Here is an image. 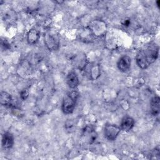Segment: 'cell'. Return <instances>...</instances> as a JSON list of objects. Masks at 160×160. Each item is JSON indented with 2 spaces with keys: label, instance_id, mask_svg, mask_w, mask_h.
<instances>
[{
  "label": "cell",
  "instance_id": "1",
  "mask_svg": "<svg viewBox=\"0 0 160 160\" xmlns=\"http://www.w3.org/2000/svg\"><path fill=\"white\" fill-rule=\"evenodd\" d=\"M158 56V45L154 42L149 43L143 46L137 53L136 64L141 69H146L157 60Z\"/></svg>",
  "mask_w": 160,
  "mask_h": 160
},
{
  "label": "cell",
  "instance_id": "2",
  "mask_svg": "<svg viewBox=\"0 0 160 160\" xmlns=\"http://www.w3.org/2000/svg\"><path fill=\"white\" fill-rule=\"evenodd\" d=\"M79 96V92L75 89L67 92L63 98L61 106L62 111L64 114H69L74 111Z\"/></svg>",
  "mask_w": 160,
  "mask_h": 160
},
{
  "label": "cell",
  "instance_id": "3",
  "mask_svg": "<svg viewBox=\"0 0 160 160\" xmlns=\"http://www.w3.org/2000/svg\"><path fill=\"white\" fill-rule=\"evenodd\" d=\"M44 41L45 46L49 51H55L59 48L60 38L55 31L47 30L44 34Z\"/></svg>",
  "mask_w": 160,
  "mask_h": 160
},
{
  "label": "cell",
  "instance_id": "4",
  "mask_svg": "<svg viewBox=\"0 0 160 160\" xmlns=\"http://www.w3.org/2000/svg\"><path fill=\"white\" fill-rule=\"evenodd\" d=\"M90 33L93 37H101L106 34L107 26L104 21L96 19L91 21L88 28Z\"/></svg>",
  "mask_w": 160,
  "mask_h": 160
},
{
  "label": "cell",
  "instance_id": "5",
  "mask_svg": "<svg viewBox=\"0 0 160 160\" xmlns=\"http://www.w3.org/2000/svg\"><path fill=\"white\" fill-rule=\"evenodd\" d=\"M121 129L116 124L107 123L104 127V135L106 139L109 141H114L118 136Z\"/></svg>",
  "mask_w": 160,
  "mask_h": 160
},
{
  "label": "cell",
  "instance_id": "6",
  "mask_svg": "<svg viewBox=\"0 0 160 160\" xmlns=\"http://www.w3.org/2000/svg\"><path fill=\"white\" fill-rule=\"evenodd\" d=\"M131 66V59L128 55H123L119 58L117 62V67L122 72L129 71Z\"/></svg>",
  "mask_w": 160,
  "mask_h": 160
},
{
  "label": "cell",
  "instance_id": "7",
  "mask_svg": "<svg viewBox=\"0 0 160 160\" xmlns=\"http://www.w3.org/2000/svg\"><path fill=\"white\" fill-rule=\"evenodd\" d=\"M66 82L67 85L71 89H76L79 84V78L74 71L69 72L66 78Z\"/></svg>",
  "mask_w": 160,
  "mask_h": 160
},
{
  "label": "cell",
  "instance_id": "8",
  "mask_svg": "<svg viewBox=\"0 0 160 160\" xmlns=\"http://www.w3.org/2000/svg\"><path fill=\"white\" fill-rule=\"evenodd\" d=\"M14 143V138L12 133L9 132H5L2 135L1 145L5 149H11Z\"/></svg>",
  "mask_w": 160,
  "mask_h": 160
},
{
  "label": "cell",
  "instance_id": "9",
  "mask_svg": "<svg viewBox=\"0 0 160 160\" xmlns=\"http://www.w3.org/2000/svg\"><path fill=\"white\" fill-rule=\"evenodd\" d=\"M134 124L135 121L132 117L129 116H125L122 118L119 127L121 130L128 132L133 128Z\"/></svg>",
  "mask_w": 160,
  "mask_h": 160
},
{
  "label": "cell",
  "instance_id": "10",
  "mask_svg": "<svg viewBox=\"0 0 160 160\" xmlns=\"http://www.w3.org/2000/svg\"><path fill=\"white\" fill-rule=\"evenodd\" d=\"M39 38H40V31L35 28L29 29V31L28 32L27 41H28V42L31 45L36 44L39 41Z\"/></svg>",
  "mask_w": 160,
  "mask_h": 160
},
{
  "label": "cell",
  "instance_id": "11",
  "mask_svg": "<svg viewBox=\"0 0 160 160\" xmlns=\"http://www.w3.org/2000/svg\"><path fill=\"white\" fill-rule=\"evenodd\" d=\"M150 108L151 114L157 116L160 112V98L158 96H155L151 98L150 101Z\"/></svg>",
  "mask_w": 160,
  "mask_h": 160
},
{
  "label": "cell",
  "instance_id": "12",
  "mask_svg": "<svg viewBox=\"0 0 160 160\" xmlns=\"http://www.w3.org/2000/svg\"><path fill=\"white\" fill-rule=\"evenodd\" d=\"M88 74L89 78L92 80H96L101 76L100 66L98 64H92L89 66L88 70Z\"/></svg>",
  "mask_w": 160,
  "mask_h": 160
},
{
  "label": "cell",
  "instance_id": "13",
  "mask_svg": "<svg viewBox=\"0 0 160 160\" xmlns=\"http://www.w3.org/2000/svg\"><path fill=\"white\" fill-rule=\"evenodd\" d=\"M12 98L11 95L6 91H1L0 94V103L2 106L10 107L12 105Z\"/></svg>",
  "mask_w": 160,
  "mask_h": 160
},
{
  "label": "cell",
  "instance_id": "14",
  "mask_svg": "<svg viewBox=\"0 0 160 160\" xmlns=\"http://www.w3.org/2000/svg\"><path fill=\"white\" fill-rule=\"evenodd\" d=\"M83 135H84V136L87 138V141L90 144L92 143L96 139V133L92 127L86 126L83 131Z\"/></svg>",
  "mask_w": 160,
  "mask_h": 160
},
{
  "label": "cell",
  "instance_id": "15",
  "mask_svg": "<svg viewBox=\"0 0 160 160\" xmlns=\"http://www.w3.org/2000/svg\"><path fill=\"white\" fill-rule=\"evenodd\" d=\"M4 21L6 22H8L10 23H12L15 20V14L14 13L12 14L11 12H8L6 14V15H4Z\"/></svg>",
  "mask_w": 160,
  "mask_h": 160
},
{
  "label": "cell",
  "instance_id": "16",
  "mask_svg": "<svg viewBox=\"0 0 160 160\" xmlns=\"http://www.w3.org/2000/svg\"><path fill=\"white\" fill-rule=\"evenodd\" d=\"M28 96H29V91H28V89H23L21 91L20 98L22 100H23V101L26 100L28 98Z\"/></svg>",
  "mask_w": 160,
  "mask_h": 160
},
{
  "label": "cell",
  "instance_id": "17",
  "mask_svg": "<svg viewBox=\"0 0 160 160\" xmlns=\"http://www.w3.org/2000/svg\"><path fill=\"white\" fill-rule=\"evenodd\" d=\"M1 48H2V49L4 48V49H8L10 48V46L7 41H6V40L3 41L2 39L1 40Z\"/></svg>",
  "mask_w": 160,
  "mask_h": 160
},
{
  "label": "cell",
  "instance_id": "18",
  "mask_svg": "<svg viewBox=\"0 0 160 160\" xmlns=\"http://www.w3.org/2000/svg\"><path fill=\"white\" fill-rule=\"evenodd\" d=\"M129 21H128V20H126L124 22V23H123V25L124 26H129Z\"/></svg>",
  "mask_w": 160,
  "mask_h": 160
},
{
  "label": "cell",
  "instance_id": "19",
  "mask_svg": "<svg viewBox=\"0 0 160 160\" xmlns=\"http://www.w3.org/2000/svg\"><path fill=\"white\" fill-rule=\"evenodd\" d=\"M159 3H160V1H159V0L156 1V4H157V6H158V7H159Z\"/></svg>",
  "mask_w": 160,
  "mask_h": 160
}]
</instances>
